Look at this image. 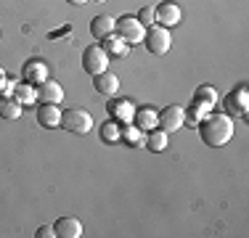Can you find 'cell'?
<instances>
[{
    "label": "cell",
    "instance_id": "obj_1",
    "mask_svg": "<svg viewBox=\"0 0 249 238\" xmlns=\"http://www.w3.org/2000/svg\"><path fill=\"white\" fill-rule=\"evenodd\" d=\"M199 133H201V140H204L207 146L220 148L233 138V119L228 114H212L210 111V114L199 122Z\"/></svg>",
    "mask_w": 249,
    "mask_h": 238
},
{
    "label": "cell",
    "instance_id": "obj_2",
    "mask_svg": "<svg viewBox=\"0 0 249 238\" xmlns=\"http://www.w3.org/2000/svg\"><path fill=\"white\" fill-rule=\"evenodd\" d=\"M61 124H64V130H69L74 135H88L93 130V117H90V111L72 106V109L61 111Z\"/></svg>",
    "mask_w": 249,
    "mask_h": 238
},
{
    "label": "cell",
    "instance_id": "obj_3",
    "mask_svg": "<svg viewBox=\"0 0 249 238\" xmlns=\"http://www.w3.org/2000/svg\"><path fill=\"white\" fill-rule=\"evenodd\" d=\"M143 45L149 48L154 56H164V53L170 51V45H173L170 29L167 27H159V24L149 27V32H146V37H143Z\"/></svg>",
    "mask_w": 249,
    "mask_h": 238
},
{
    "label": "cell",
    "instance_id": "obj_4",
    "mask_svg": "<svg viewBox=\"0 0 249 238\" xmlns=\"http://www.w3.org/2000/svg\"><path fill=\"white\" fill-rule=\"evenodd\" d=\"M117 34L124 40L127 45H135V43H143L146 37V27L141 24L135 16H127L124 14L122 19H117Z\"/></svg>",
    "mask_w": 249,
    "mask_h": 238
},
{
    "label": "cell",
    "instance_id": "obj_5",
    "mask_svg": "<svg viewBox=\"0 0 249 238\" xmlns=\"http://www.w3.org/2000/svg\"><path fill=\"white\" fill-rule=\"evenodd\" d=\"M109 67V53L104 51V45H90L85 48V53H82V69L88 71V74H101V71H106Z\"/></svg>",
    "mask_w": 249,
    "mask_h": 238
},
{
    "label": "cell",
    "instance_id": "obj_6",
    "mask_svg": "<svg viewBox=\"0 0 249 238\" xmlns=\"http://www.w3.org/2000/svg\"><path fill=\"white\" fill-rule=\"evenodd\" d=\"M186 124V111L180 106H164L159 111V130L164 133H178V130Z\"/></svg>",
    "mask_w": 249,
    "mask_h": 238
},
{
    "label": "cell",
    "instance_id": "obj_7",
    "mask_svg": "<svg viewBox=\"0 0 249 238\" xmlns=\"http://www.w3.org/2000/svg\"><path fill=\"white\" fill-rule=\"evenodd\" d=\"M154 14H157V24H159V27H167L170 29V27H175V24H180L183 11H180V5L164 0V3H159L157 8H154Z\"/></svg>",
    "mask_w": 249,
    "mask_h": 238
},
{
    "label": "cell",
    "instance_id": "obj_8",
    "mask_svg": "<svg viewBox=\"0 0 249 238\" xmlns=\"http://www.w3.org/2000/svg\"><path fill=\"white\" fill-rule=\"evenodd\" d=\"M93 85H96V93L111 98V95H117V90H120V77L106 69V71H101V74L93 77Z\"/></svg>",
    "mask_w": 249,
    "mask_h": 238
},
{
    "label": "cell",
    "instance_id": "obj_9",
    "mask_svg": "<svg viewBox=\"0 0 249 238\" xmlns=\"http://www.w3.org/2000/svg\"><path fill=\"white\" fill-rule=\"evenodd\" d=\"M24 82L29 85H43L45 80H48V67H45V61H40V58H32V61L24 64Z\"/></svg>",
    "mask_w": 249,
    "mask_h": 238
},
{
    "label": "cell",
    "instance_id": "obj_10",
    "mask_svg": "<svg viewBox=\"0 0 249 238\" xmlns=\"http://www.w3.org/2000/svg\"><path fill=\"white\" fill-rule=\"evenodd\" d=\"M37 101H43V103H61L64 101V87L58 85V82L53 80H45L43 85H37Z\"/></svg>",
    "mask_w": 249,
    "mask_h": 238
},
{
    "label": "cell",
    "instance_id": "obj_11",
    "mask_svg": "<svg viewBox=\"0 0 249 238\" xmlns=\"http://www.w3.org/2000/svg\"><path fill=\"white\" fill-rule=\"evenodd\" d=\"M53 230H56L58 238H80L82 236V222L77 217H61V220H56Z\"/></svg>",
    "mask_w": 249,
    "mask_h": 238
},
{
    "label": "cell",
    "instance_id": "obj_12",
    "mask_svg": "<svg viewBox=\"0 0 249 238\" xmlns=\"http://www.w3.org/2000/svg\"><path fill=\"white\" fill-rule=\"evenodd\" d=\"M37 122L43 124V127H58L61 124V109H58L56 103H43L37 106Z\"/></svg>",
    "mask_w": 249,
    "mask_h": 238
},
{
    "label": "cell",
    "instance_id": "obj_13",
    "mask_svg": "<svg viewBox=\"0 0 249 238\" xmlns=\"http://www.w3.org/2000/svg\"><path fill=\"white\" fill-rule=\"evenodd\" d=\"M90 32L96 40H106L109 34L117 32V19H111V16H96L90 21Z\"/></svg>",
    "mask_w": 249,
    "mask_h": 238
},
{
    "label": "cell",
    "instance_id": "obj_14",
    "mask_svg": "<svg viewBox=\"0 0 249 238\" xmlns=\"http://www.w3.org/2000/svg\"><path fill=\"white\" fill-rule=\"evenodd\" d=\"M135 127L138 130H143V133H149V130H154V127H159V111H154V109H135Z\"/></svg>",
    "mask_w": 249,
    "mask_h": 238
},
{
    "label": "cell",
    "instance_id": "obj_15",
    "mask_svg": "<svg viewBox=\"0 0 249 238\" xmlns=\"http://www.w3.org/2000/svg\"><path fill=\"white\" fill-rule=\"evenodd\" d=\"M167 133H164V130H159V127H154V130H149V133H146V143L143 146L149 148V151H154V153H162L164 148H167Z\"/></svg>",
    "mask_w": 249,
    "mask_h": 238
},
{
    "label": "cell",
    "instance_id": "obj_16",
    "mask_svg": "<svg viewBox=\"0 0 249 238\" xmlns=\"http://www.w3.org/2000/svg\"><path fill=\"white\" fill-rule=\"evenodd\" d=\"M24 106L14 98V95H0V117L3 119H19Z\"/></svg>",
    "mask_w": 249,
    "mask_h": 238
},
{
    "label": "cell",
    "instance_id": "obj_17",
    "mask_svg": "<svg viewBox=\"0 0 249 238\" xmlns=\"http://www.w3.org/2000/svg\"><path fill=\"white\" fill-rule=\"evenodd\" d=\"M111 117L122 124H130L135 119V103L133 101H117V103L111 106Z\"/></svg>",
    "mask_w": 249,
    "mask_h": 238
},
{
    "label": "cell",
    "instance_id": "obj_18",
    "mask_svg": "<svg viewBox=\"0 0 249 238\" xmlns=\"http://www.w3.org/2000/svg\"><path fill=\"white\" fill-rule=\"evenodd\" d=\"M225 109L233 111V114H247V90L244 87H239L236 93H231L225 98Z\"/></svg>",
    "mask_w": 249,
    "mask_h": 238
},
{
    "label": "cell",
    "instance_id": "obj_19",
    "mask_svg": "<svg viewBox=\"0 0 249 238\" xmlns=\"http://www.w3.org/2000/svg\"><path fill=\"white\" fill-rule=\"evenodd\" d=\"M14 98L19 101L21 106H32L35 101H37V90H35V85H29V82H16V87H14Z\"/></svg>",
    "mask_w": 249,
    "mask_h": 238
},
{
    "label": "cell",
    "instance_id": "obj_20",
    "mask_svg": "<svg viewBox=\"0 0 249 238\" xmlns=\"http://www.w3.org/2000/svg\"><path fill=\"white\" fill-rule=\"evenodd\" d=\"M101 140L104 143H120L122 140V127L117 119H109V122L101 124Z\"/></svg>",
    "mask_w": 249,
    "mask_h": 238
},
{
    "label": "cell",
    "instance_id": "obj_21",
    "mask_svg": "<svg viewBox=\"0 0 249 238\" xmlns=\"http://www.w3.org/2000/svg\"><path fill=\"white\" fill-rule=\"evenodd\" d=\"M122 140L127 143V146H135V148H143V143H146V133L143 130H138L133 124V127H122Z\"/></svg>",
    "mask_w": 249,
    "mask_h": 238
},
{
    "label": "cell",
    "instance_id": "obj_22",
    "mask_svg": "<svg viewBox=\"0 0 249 238\" xmlns=\"http://www.w3.org/2000/svg\"><path fill=\"white\" fill-rule=\"evenodd\" d=\"M104 43H106V45H104V51H106V53H114V56H124V53H127V48H130L117 32H114V34H109V37H106Z\"/></svg>",
    "mask_w": 249,
    "mask_h": 238
},
{
    "label": "cell",
    "instance_id": "obj_23",
    "mask_svg": "<svg viewBox=\"0 0 249 238\" xmlns=\"http://www.w3.org/2000/svg\"><path fill=\"white\" fill-rule=\"evenodd\" d=\"M210 111H212V103H204V101L196 98V103H194V114L188 117V119H191V122H201V119L210 114Z\"/></svg>",
    "mask_w": 249,
    "mask_h": 238
},
{
    "label": "cell",
    "instance_id": "obj_24",
    "mask_svg": "<svg viewBox=\"0 0 249 238\" xmlns=\"http://www.w3.org/2000/svg\"><path fill=\"white\" fill-rule=\"evenodd\" d=\"M196 98H199V101H204V103H212V106H215L217 90H215V87H210V85H201L199 90H196Z\"/></svg>",
    "mask_w": 249,
    "mask_h": 238
},
{
    "label": "cell",
    "instance_id": "obj_25",
    "mask_svg": "<svg viewBox=\"0 0 249 238\" xmlns=\"http://www.w3.org/2000/svg\"><path fill=\"white\" fill-rule=\"evenodd\" d=\"M135 19L143 24V27H154V24H157V14H154V8L146 5V8H141V14L135 16Z\"/></svg>",
    "mask_w": 249,
    "mask_h": 238
},
{
    "label": "cell",
    "instance_id": "obj_26",
    "mask_svg": "<svg viewBox=\"0 0 249 238\" xmlns=\"http://www.w3.org/2000/svg\"><path fill=\"white\" fill-rule=\"evenodd\" d=\"M14 87H16V82L14 80H0V95H14Z\"/></svg>",
    "mask_w": 249,
    "mask_h": 238
},
{
    "label": "cell",
    "instance_id": "obj_27",
    "mask_svg": "<svg viewBox=\"0 0 249 238\" xmlns=\"http://www.w3.org/2000/svg\"><path fill=\"white\" fill-rule=\"evenodd\" d=\"M37 238H56V230L51 228V225H43V228H37Z\"/></svg>",
    "mask_w": 249,
    "mask_h": 238
},
{
    "label": "cell",
    "instance_id": "obj_28",
    "mask_svg": "<svg viewBox=\"0 0 249 238\" xmlns=\"http://www.w3.org/2000/svg\"><path fill=\"white\" fill-rule=\"evenodd\" d=\"M72 5H85V3H90V0H69Z\"/></svg>",
    "mask_w": 249,
    "mask_h": 238
},
{
    "label": "cell",
    "instance_id": "obj_29",
    "mask_svg": "<svg viewBox=\"0 0 249 238\" xmlns=\"http://www.w3.org/2000/svg\"><path fill=\"white\" fill-rule=\"evenodd\" d=\"M3 77H5V71H3V67H0V80H3Z\"/></svg>",
    "mask_w": 249,
    "mask_h": 238
},
{
    "label": "cell",
    "instance_id": "obj_30",
    "mask_svg": "<svg viewBox=\"0 0 249 238\" xmlns=\"http://www.w3.org/2000/svg\"><path fill=\"white\" fill-rule=\"evenodd\" d=\"M93 3H106V0H93Z\"/></svg>",
    "mask_w": 249,
    "mask_h": 238
}]
</instances>
